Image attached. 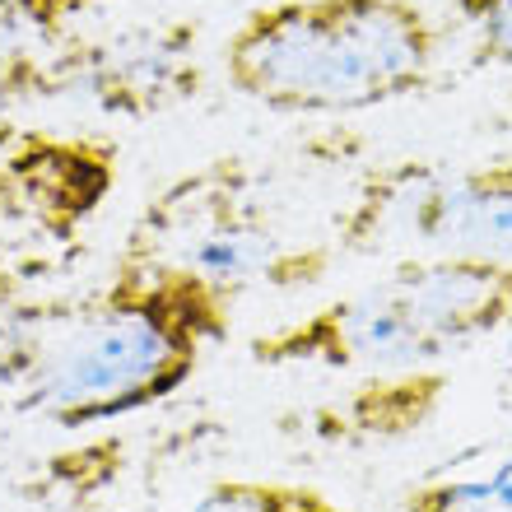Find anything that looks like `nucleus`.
Segmentation results:
<instances>
[{"label": "nucleus", "instance_id": "f257e3e1", "mask_svg": "<svg viewBox=\"0 0 512 512\" xmlns=\"http://www.w3.org/2000/svg\"><path fill=\"white\" fill-rule=\"evenodd\" d=\"M233 303L229 289L187 266L117 256L103 289L70 303L14 405L66 433L145 415L229 340Z\"/></svg>", "mask_w": 512, "mask_h": 512}, {"label": "nucleus", "instance_id": "f03ea898", "mask_svg": "<svg viewBox=\"0 0 512 512\" xmlns=\"http://www.w3.org/2000/svg\"><path fill=\"white\" fill-rule=\"evenodd\" d=\"M438 47L419 0H270L219 42V70L275 117H354L424 94Z\"/></svg>", "mask_w": 512, "mask_h": 512}, {"label": "nucleus", "instance_id": "7ed1b4c3", "mask_svg": "<svg viewBox=\"0 0 512 512\" xmlns=\"http://www.w3.org/2000/svg\"><path fill=\"white\" fill-rule=\"evenodd\" d=\"M122 256L187 266L233 298L247 289H308L331 270V243H308L284 229L256 163L224 154L149 196Z\"/></svg>", "mask_w": 512, "mask_h": 512}, {"label": "nucleus", "instance_id": "20e7f679", "mask_svg": "<svg viewBox=\"0 0 512 512\" xmlns=\"http://www.w3.org/2000/svg\"><path fill=\"white\" fill-rule=\"evenodd\" d=\"M201 33L196 24H122L70 33L38 56L0 66V108L84 103L103 117L149 122L201 94Z\"/></svg>", "mask_w": 512, "mask_h": 512}, {"label": "nucleus", "instance_id": "39448f33", "mask_svg": "<svg viewBox=\"0 0 512 512\" xmlns=\"http://www.w3.org/2000/svg\"><path fill=\"white\" fill-rule=\"evenodd\" d=\"M256 368H415L443 359L447 345L419 303L415 284L391 266L382 280L340 294L294 322L247 340Z\"/></svg>", "mask_w": 512, "mask_h": 512}, {"label": "nucleus", "instance_id": "423d86ee", "mask_svg": "<svg viewBox=\"0 0 512 512\" xmlns=\"http://www.w3.org/2000/svg\"><path fill=\"white\" fill-rule=\"evenodd\" d=\"M117 182V140L0 117V233L70 247L112 201Z\"/></svg>", "mask_w": 512, "mask_h": 512}, {"label": "nucleus", "instance_id": "0eeeda50", "mask_svg": "<svg viewBox=\"0 0 512 512\" xmlns=\"http://www.w3.org/2000/svg\"><path fill=\"white\" fill-rule=\"evenodd\" d=\"M405 238L429 252L512 261V159L466 173L429 168L405 215Z\"/></svg>", "mask_w": 512, "mask_h": 512}, {"label": "nucleus", "instance_id": "6e6552de", "mask_svg": "<svg viewBox=\"0 0 512 512\" xmlns=\"http://www.w3.org/2000/svg\"><path fill=\"white\" fill-rule=\"evenodd\" d=\"M447 396V373L438 368H382V373H368L359 382L354 396H345L340 405H331L326 415H317V429L331 433V438H378V443H391V438H410L438 415V405Z\"/></svg>", "mask_w": 512, "mask_h": 512}, {"label": "nucleus", "instance_id": "1a4fd4ad", "mask_svg": "<svg viewBox=\"0 0 512 512\" xmlns=\"http://www.w3.org/2000/svg\"><path fill=\"white\" fill-rule=\"evenodd\" d=\"M66 312L70 298L47 289L38 261L0 243V391L24 387Z\"/></svg>", "mask_w": 512, "mask_h": 512}, {"label": "nucleus", "instance_id": "9d476101", "mask_svg": "<svg viewBox=\"0 0 512 512\" xmlns=\"http://www.w3.org/2000/svg\"><path fill=\"white\" fill-rule=\"evenodd\" d=\"M401 512H512V438L415 480Z\"/></svg>", "mask_w": 512, "mask_h": 512}, {"label": "nucleus", "instance_id": "9b49d317", "mask_svg": "<svg viewBox=\"0 0 512 512\" xmlns=\"http://www.w3.org/2000/svg\"><path fill=\"white\" fill-rule=\"evenodd\" d=\"M187 512H350L326 489L303 480H270V475H224L205 485Z\"/></svg>", "mask_w": 512, "mask_h": 512}, {"label": "nucleus", "instance_id": "f8f14e48", "mask_svg": "<svg viewBox=\"0 0 512 512\" xmlns=\"http://www.w3.org/2000/svg\"><path fill=\"white\" fill-rule=\"evenodd\" d=\"M89 10L94 0H0V66L56 47Z\"/></svg>", "mask_w": 512, "mask_h": 512}, {"label": "nucleus", "instance_id": "ddd939ff", "mask_svg": "<svg viewBox=\"0 0 512 512\" xmlns=\"http://www.w3.org/2000/svg\"><path fill=\"white\" fill-rule=\"evenodd\" d=\"M471 38V66L512 70V0H452Z\"/></svg>", "mask_w": 512, "mask_h": 512}, {"label": "nucleus", "instance_id": "4468645a", "mask_svg": "<svg viewBox=\"0 0 512 512\" xmlns=\"http://www.w3.org/2000/svg\"><path fill=\"white\" fill-rule=\"evenodd\" d=\"M508 387H512V364H508Z\"/></svg>", "mask_w": 512, "mask_h": 512}]
</instances>
